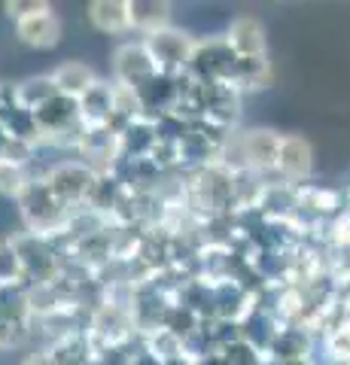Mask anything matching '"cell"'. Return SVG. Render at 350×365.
<instances>
[{"label": "cell", "mask_w": 350, "mask_h": 365, "mask_svg": "<svg viewBox=\"0 0 350 365\" xmlns=\"http://www.w3.org/2000/svg\"><path fill=\"white\" fill-rule=\"evenodd\" d=\"M19 207L28 222V232L40 235V237H52V235L64 232V225L73 213L71 207H64V204L55 198L46 177H31L25 192L19 195Z\"/></svg>", "instance_id": "obj_1"}, {"label": "cell", "mask_w": 350, "mask_h": 365, "mask_svg": "<svg viewBox=\"0 0 350 365\" xmlns=\"http://www.w3.org/2000/svg\"><path fill=\"white\" fill-rule=\"evenodd\" d=\"M235 64H238V55L229 49V43L225 40H207V43H195V52H192V61L186 67V73L192 79H198V83L232 86Z\"/></svg>", "instance_id": "obj_2"}, {"label": "cell", "mask_w": 350, "mask_h": 365, "mask_svg": "<svg viewBox=\"0 0 350 365\" xmlns=\"http://www.w3.org/2000/svg\"><path fill=\"white\" fill-rule=\"evenodd\" d=\"M49 189L55 192L64 207H86L88 198H92V189L98 182L95 168H86V165H76V162H64V165H55L49 174H46Z\"/></svg>", "instance_id": "obj_3"}, {"label": "cell", "mask_w": 350, "mask_h": 365, "mask_svg": "<svg viewBox=\"0 0 350 365\" xmlns=\"http://www.w3.org/2000/svg\"><path fill=\"white\" fill-rule=\"evenodd\" d=\"M146 49H150L155 67L159 73L165 76H180L186 73V67L192 61V52H195V43L186 34H180L174 28H165V31H155L150 37H143Z\"/></svg>", "instance_id": "obj_4"}, {"label": "cell", "mask_w": 350, "mask_h": 365, "mask_svg": "<svg viewBox=\"0 0 350 365\" xmlns=\"http://www.w3.org/2000/svg\"><path fill=\"white\" fill-rule=\"evenodd\" d=\"M113 67H116V83L119 86H128V88H143L150 79L159 73V67H155L150 49H146V43H125L122 49L116 52V58H113Z\"/></svg>", "instance_id": "obj_5"}, {"label": "cell", "mask_w": 350, "mask_h": 365, "mask_svg": "<svg viewBox=\"0 0 350 365\" xmlns=\"http://www.w3.org/2000/svg\"><path fill=\"white\" fill-rule=\"evenodd\" d=\"M244 158L247 168L256 170V174H265V170L277 168V150H280V134L259 128V131H247L244 137Z\"/></svg>", "instance_id": "obj_6"}, {"label": "cell", "mask_w": 350, "mask_h": 365, "mask_svg": "<svg viewBox=\"0 0 350 365\" xmlns=\"http://www.w3.org/2000/svg\"><path fill=\"white\" fill-rule=\"evenodd\" d=\"M225 43H229V49L238 58H265V31L250 16H241L232 21Z\"/></svg>", "instance_id": "obj_7"}, {"label": "cell", "mask_w": 350, "mask_h": 365, "mask_svg": "<svg viewBox=\"0 0 350 365\" xmlns=\"http://www.w3.org/2000/svg\"><path fill=\"white\" fill-rule=\"evenodd\" d=\"M16 31H19V40L34 46V49H52L61 37V25H58V19H55L52 9H43L37 16L16 21Z\"/></svg>", "instance_id": "obj_8"}, {"label": "cell", "mask_w": 350, "mask_h": 365, "mask_svg": "<svg viewBox=\"0 0 350 365\" xmlns=\"http://www.w3.org/2000/svg\"><path fill=\"white\" fill-rule=\"evenodd\" d=\"M277 174L284 180H302L311 170V146L302 137H280V150H277Z\"/></svg>", "instance_id": "obj_9"}, {"label": "cell", "mask_w": 350, "mask_h": 365, "mask_svg": "<svg viewBox=\"0 0 350 365\" xmlns=\"http://www.w3.org/2000/svg\"><path fill=\"white\" fill-rule=\"evenodd\" d=\"M88 19L104 34H125L131 28L128 0H95V4L88 6Z\"/></svg>", "instance_id": "obj_10"}, {"label": "cell", "mask_w": 350, "mask_h": 365, "mask_svg": "<svg viewBox=\"0 0 350 365\" xmlns=\"http://www.w3.org/2000/svg\"><path fill=\"white\" fill-rule=\"evenodd\" d=\"M110 116H113V86L95 83L80 98V119L86 122V128H98V125H110Z\"/></svg>", "instance_id": "obj_11"}, {"label": "cell", "mask_w": 350, "mask_h": 365, "mask_svg": "<svg viewBox=\"0 0 350 365\" xmlns=\"http://www.w3.org/2000/svg\"><path fill=\"white\" fill-rule=\"evenodd\" d=\"M128 9H131V28H138L143 37L165 31L168 19H171V6L159 4V0H128Z\"/></svg>", "instance_id": "obj_12"}, {"label": "cell", "mask_w": 350, "mask_h": 365, "mask_svg": "<svg viewBox=\"0 0 350 365\" xmlns=\"http://www.w3.org/2000/svg\"><path fill=\"white\" fill-rule=\"evenodd\" d=\"M52 79H55V86H58V95H67L73 101H80L86 91L98 83L95 73H92V67H86L80 61H64L58 71L52 73Z\"/></svg>", "instance_id": "obj_13"}, {"label": "cell", "mask_w": 350, "mask_h": 365, "mask_svg": "<svg viewBox=\"0 0 350 365\" xmlns=\"http://www.w3.org/2000/svg\"><path fill=\"white\" fill-rule=\"evenodd\" d=\"M55 95H58V86H55L52 76H31L21 86H16V101L31 113H37L43 104H49Z\"/></svg>", "instance_id": "obj_14"}, {"label": "cell", "mask_w": 350, "mask_h": 365, "mask_svg": "<svg viewBox=\"0 0 350 365\" xmlns=\"http://www.w3.org/2000/svg\"><path fill=\"white\" fill-rule=\"evenodd\" d=\"M0 283H4V287H21L25 292L34 287V280L28 277V271L16 253L13 237H9V241H0Z\"/></svg>", "instance_id": "obj_15"}, {"label": "cell", "mask_w": 350, "mask_h": 365, "mask_svg": "<svg viewBox=\"0 0 350 365\" xmlns=\"http://www.w3.org/2000/svg\"><path fill=\"white\" fill-rule=\"evenodd\" d=\"M268 61L265 58H238L235 64V76H232V86L235 88H259L268 83Z\"/></svg>", "instance_id": "obj_16"}, {"label": "cell", "mask_w": 350, "mask_h": 365, "mask_svg": "<svg viewBox=\"0 0 350 365\" xmlns=\"http://www.w3.org/2000/svg\"><path fill=\"white\" fill-rule=\"evenodd\" d=\"M146 350L153 353V356H159L162 362L168 359H177L183 356V338H177L174 332H168V329H155V332L146 335Z\"/></svg>", "instance_id": "obj_17"}, {"label": "cell", "mask_w": 350, "mask_h": 365, "mask_svg": "<svg viewBox=\"0 0 350 365\" xmlns=\"http://www.w3.org/2000/svg\"><path fill=\"white\" fill-rule=\"evenodd\" d=\"M31 182V174L25 165H16V162H6L0 158V195H9V198H19L25 186Z\"/></svg>", "instance_id": "obj_18"}, {"label": "cell", "mask_w": 350, "mask_h": 365, "mask_svg": "<svg viewBox=\"0 0 350 365\" xmlns=\"http://www.w3.org/2000/svg\"><path fill=\"white\" fill-rule=\"evenodd\" d=\"M222 356H225V362H229V365H262L268 359L256 347L247 344L244 338L235 341V344H229V347H222Z\"/></svg>", "instance_id": "obj_19"}, {"label": "cell", "mask_w": 350, "mask_h": 365, "mask_svg": "<svg viewBox=\"0 0 350 365\" xmlns=\"http://www.w3.org/2000/svg\"><path fill=\"white\" fill-rule=\"evenodd\" d=\"M43 9H49V4H40V0H13V4H6V13L16 21L28 19V16H37V13H43Z\"/></svg>", "instance_id": "obj_20"}, {"label": "cell", "mask_w": 350, "mask_h": 365, "mask_svg": "<svg viewBox=\"0 0 350 365\" xmlns=\"http://www.w3.org/2000/svg\"><path fill=\"white\" fill-rule=\"evenodd\" d=\"M25 365H52V359H49V353H40V356H31Z\"/></svg>", "instance_id": "obj_21"}, {"label": "cell", "mask_w": 350, "mask_h": 365, "mask_svg": "<svg viewBox=\"0 0 350 365\" xmlns=\"http://www.w3.org/2000/svg\"><path fill=\"white\" fill-rule=\"evenodd\" d=\"M6 143H9V134L0 128V158H4V153H6Z\"/></svg>", "instance_id": "obj_22"}, {"label": "cell", "mask_w": 350, "mask_h": 365, "mask_svg": "<svg viewBox=\"0 0 350 365\" xmlns=\"http://www.w3.org/2000/svg\"><path fill=\"white\" fill-rule=\"evenodd\" d=\"M0 101H4V86H0Z\"/></svg>", "instance_id": "obj_23"}, {"label": "cell", "mask_w": 350, "mask_h": 365, "mask_svg": "<svg viewBox=\"0 0 350 365\" xmlns=\"http://www.w3.org/2000/svg\"><path fill=\"white\" fill-rule=\"evenodd\" d=\"M0 289H4V283H0Z\"/></svg>", "instance_id": "obj_24"}]
</instances>
